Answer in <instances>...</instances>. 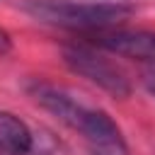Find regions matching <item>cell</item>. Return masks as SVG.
<instances>
[{"label":"cell","mask_w":155,"mask_h":155,"mask_svg":"<svg viewBox=\"0 0 155 155\" xmlns=\"http://www.w3.org/2000/svg\"><path fill=\"white\" fill-rule=\"evenodd\" d=\"M31 94L58 121H63L73 131L82 133V138L92 148V155H128V148L121 138V131L104 111L85 107V104L75 102L68 92L51 87V85H44V82L34 85Z\"/></svg>","instance_id":"1"},{"label":"cell","mask_w":155,"mask_h":155,"mask_svg":"<svg viewBox=\"0 0 155 155\" xmlns=\"http://www.w3.org/2000/svg\"><path fill=\"white\" fill-rule=\"evenodd\" d=\"M27 12L48 24L92 31V29L111 27L114 22L128 15V7L107 5V2L82 5V2H70V0H31L27 2Z\"/></svg>","instance_id":"2"},{"label":"cell","mask_w":155,"mask_h":155,"mask_svg":"<svg viewBox=\"0 0 155 155\" xmlns=\"http://www.w3.org/2000/svg\"><path fill=\"white\" fill-rule=\"evenodd\" d=\"M63 61L68 63V68L82 78H87L90 82L99 85L102 90H107L114 97H126L131 92V85L126 80V75L109 63L102 53H97L92 46L87 44H70L63 48Z\"/></svg>","instance_id":"3"},{"label":"cell","mask_w":155,"mask_h":155,"mask_svg":"<svg viewBox=\"0 0 155 155\" xmlns=\"http://www.w3.org/2000/svg\"><path fill=\"white\" fill-rule=\"evenodd\" d=\"M87 34L99 48L109 53L138 58V61H155V31L128 29V27H102Z\"/></svg>","instance_id":"4"},{"label":"cell","mask_w":155,"mask_h":155,"mask_svg":"<svg viewBox=\"0 0 155 155\" xmlns=\"http://www.w3.org/2000/svg\"><path fill=\"white\" fill-rule=\"evenodd\" d=\"M31 148V131L22 119L10 111H0V153L24 155Z\"/></svg>","instance_id":"5"},{"label":"cell","mask_w":155,"mask_h":155,"mask_svg":"<svg viewBox=\"0 0 155 155\" xmlns=\"http://www.w3.org/2000/svg\"><path fill=\"white\" fill-rule=\"evenodd\" d=\"M5 51H10V36L0 29V53H5Z\"/></svg>","instance_id":"6"},{"label":"cell","mask_w":155,"mask_h":155,"mask_svg":"<svg viewBox=\"0 0 155 155\" xmlns=\"http://www.w3.org/2000/svg\"><path fill=\"white\" fill-rule=\"evenodd\" d=\"M148 85H150V90L155 92V68H153V70L148 73Z\"/></svg>","instance_id":"7"}]
</instances>
